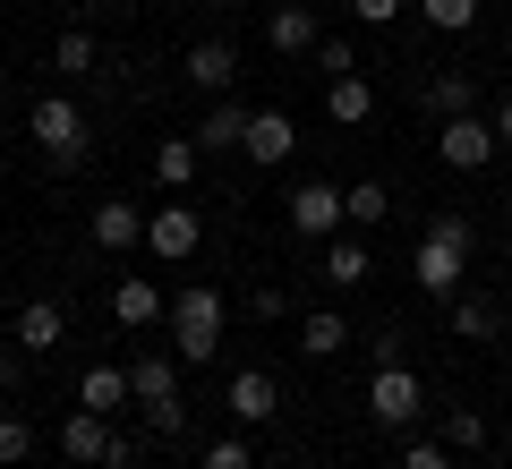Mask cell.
Masks as SVG:
<instances>
[{
	"label": "cell",
	"instance_id": "obj_1",
	"mask_svg": "<svg viewBox=\"0 0 512 469\" xmlns=\"http://www.w3.org/2000/svg\"><path fill=\"white\" fill-rule=\"evenodd\" d=\"M171 350H180L188 367H205L222 350V290L214 282H188L180 299H171Z\"/></svg>",
	"mask_w": 512,
	"mask_h": 469
},
{
	"label": "cell",
	"instance_id": "obj_2",
	"mask_svg": "<svg viewBox=\"0 0 512 469\" xmlns=\"http://www.w3.org/2000/svg\"><path fill=\"white\" fill-rule=\"evenodd\" d=\"M26 137H35L60 171H77V163H86V111H77L69 94H43V103L26 111Z\"/></svg>",
	"mask_w": 512,
	"mask_h": 469
},
{
	"label": "cell",
	"instance_id": "obj_3",
	"mask_svg": "<svg viewBox=\"0 0 512 469\" xmlns=\"http://www.w3.org/2000/svg\"><path fill=\"white\" fill-rule=\"evenodd\" d=\"M367 418H376V427H419L427 418V384L410 376L402 359H384L376 384H367Z\"/></svg>",
	"mask_w": 512,
	"mask_h": 469
},
{
	"label": "cell",
	"instance_id": "obj_4",
	"mask_svg": "<svg viewBox=\"0 0 512 469\" xmlns=\"http://www.w3.org/2000/svg\"><path fill=\"white\" fill-rule=\"evenodd\" d=\"M436 154H444L453 171H487L504 145H495V120H487V111H461V120H436Z\"/></svg>",
	"mask_w": 512,
	"mask_h": 469
},
{
	"label": "cell",
	"instance_id": "obj_5",
	"mask_svg": "<svg viewBox=\"0 0 512 469\" xmlns=\"http://www.w3.org/2000/svg\"><path fill=\"white\" fill-rule=\"evenodd\" d=\"M410 273H419V290H427V299H444V307H453V299H461V273H470V248H453V239L419 231V248H410Z\"/></svg>",
	"mask_w": 512,
	"mask_h": 469
},
{
	"label": "cell",
	"instance_id": "obj_6",
	"mask_svg": "<svg viewBox=\"0 0 512 469\" xmlns=\"http://www.w3.org/2000/svg\"><path fill=\"white\" fill-rule=\"evenodd\" d=\"M60 452H69L77 469H86V461H103V469H120V461H128V444H120V435L103 427V410H86V401H77V410L60 418Z\"/></svg>",
	"mask_w": 512,
	"mask_h": 469
},
{
	"label": "cell",
	"instance_id": "obj_7",
	"mask_svg": "<svg viewBox=\"0 0 512 469\" xmlns=\"http://www.w3.org/2000/svg\"><path fill=\"white\" fill-rule=\"evenodd\" d=\"M197 239H205L197 205H154V214H146V248L163 256V265H188V256H197Z\"/></svg>",
	"mask_w": 512,
	"mask_h": 469
},
{
	"label": "cell",
	"instance_id": "obj_8",
	"mask_svg": "<svg viewBox=\"0 0 512 469\" xmlns=\"http://www.w3.org/2000/svg\"><path fill=\"white\" fill-rule=\"evenodd\" d=\"M342 188H325V180H299L291 188V239H333L342 231Z\"/></svg>",
	"mask_w": 512,
	"mask_h": 469
},
{
	"label": "cell",
	"instance_id": "obj_9",
	"mask_svg": "<svg viewBox=\"0 0 512 469\" xmlns=\"http://www.w3.org/2000/svg\"><path fill=\"white\" fill-rule=\"evenodd\" d=\"M265 43H274L282 60H316L325 26H316V9H308V0H274V18H265Z\"/></svg>",
	"mask_w": 512,
	"mask_h": 469
},
{
	"label": "cell",
	"instance_id": "obj_10",
	"mask_svg": "<svg viewBox=\"0 0 512 469\" xmlns=\"http://www.w3.org/2000/svg\"><path fill=\"white\" fill-rule=\"evenodd\" d=\"M111 316H120L128 333H146V325H163V316H171V299L146 282V273H120V282H111Z\"/></svg>",
	"mask_w": 512,
	"mask_h": 469
},
{
	"label": "cell",
	"instance_id": "obj_11",
	"mask_svg": "<svg viewBox=\"0 0 512 469\" xmlns=\"http://www.w3.org/2000/svg\"><path fill=\"white\" fill-rule=\"evenodd\" d=\"M180 350H146V359H137V367H128V393H137V401H146V410H163V401H180Z\"/></svg>",
	"mask_w": 512,
	"mask_h": 469
},
{
	"label": "cell",
	"instance_id": "obj_12",
	"mask_svg": "<svg viewBox=\"0 0 512 469\" xmlns=\"http://www.w3.org/2000/svg\"><path fill=\"white\" fill-rule=\"evenodd\" d=\"M222 401H231V418H239V427H265V418L282 410V384L265 376V367H239V376H231V393H222Z\"/></svg>",
	"mask_w": 512,
	"mask_h": 469
},
{
	"label": "cell",
	"instance_id": "obj_13",
	"mask_svg": "<svg viewBox=\"0 0 512 469\" xmlns=\"http://www.w3.org/2000/svg\"><path fill=\"white\" fill-rule=\"evenodd\" d=\"M86 239H94V248H111V256H120V248H137V239H146V214H137L128 197H103V205L86 214Z\"/></svg>",
	"mask_w": 512,
	"mask_h": 469
},
{
	"label": "cell",
	"instance_id": "obj_14",
	"mask_svg": "<svg viewBox=\"0 0 512 469\" xmlns=\"http://www.w3.org/2000/svg\"><path fill=\"white\" fill-rule=\"evenodd\" d=\"M248 120H256V111L239 103V94H214L205 120H197V145H205V154H231V145H248Z\"/></svg>",
	"mask_w": 512,
	"mask_h": 469
},
{
	"label": "cell",
	"instance_id": "obj_15",
	"mask_svg": "<svg viewBox=\"0 0 512 469\" xmlns=\"http://www.w3.org/2000/svg\"><path fill=\"white\" fill-rule=\"evenodd\" d=\"M60 333H69L60 299H26V307H18V333H9V342H18L26 359H43V350H60Z\"/></svg>",
	"mask_w": 512,
	"mask_h": 469
},
{
	"label": "cell",
	"instance_id": "obj_16",
	"mask_svg": "<svg viewBox=\"0 0 512 469\" xmlns=\"http://www.w3.org/2000/svg\"><path fill=\"white\" fill-rule=\"evenodd\" d=\"M291 145H299V128H291V111H256L248 120V145H239V154H248V163H291Z\"/></svg>",
	"mask_w": 512,
	"mask_h": 469
},
{
	"label": "cell",
	"instance_id": "obj_17",
	"mask_svg": "<svg viewBox=\"0 0 512 469\" xmlns=\"http://www.w3.org/2000/svg\"><path fill=\"white\" fill-rule=\"evenodd\" d=\"M419 111H427V120H461V111H478V77H470V69L427 77V86H419Z\"/></svg>",
	"mask_w": 512,
	"mask_h": 469
},
{
	"label": "cell",
	"instance_id": "obj_18",
	"mask_svg": "<svg viewBox=\"0 0 512 469\" xmlns=\"http://www.w3.org/2000/svg\"><path fill=\"white\" fill-rule=\"evenodd\" d=\"M316 273H325L333 290H359L367 273H376V256H367V239H325V256H316Z\"/></svg>",
	"mask_w": 512,
	"mask_h": 469
},
{
	"label": "cell",
	"instance_id": "obj_19",
	"mask_svg": "<svg viewBox=\"0 0 512 469\" xmlns=\"http://www.w3.org/2000/svg\"><path fill=\"white\" fill-rule=\"evenodd\" d=\"M367 111H376V86H367L359 69H350V77H325V120H333V128H359Z\"/></svg>",
	"mask_w": 512,
	"mask_h": 469
},
{
	"label": "cell",
	"instance_id": "obj_20",
	"mask_svg": "<svg viewBox=\"0 0 512 469\" xmlns=\"http://www.w3.org/2000/svg\"><path fill=\"white\" fill-rule=\"evenodd\" d=\"M180 77H188L197 94H231V77H239V52H231V43H197Z\"/></svg>",
	"mask_w": 512,
	"mask_h": 469
},
{
	"label": "cell",
	"instance_id": "obj_21",
	"mask_svg": "<svg viewBox=\"0 0 512 469\" xmlns=\"http://www.w3.org/2000/svg\"><path fill=\"white\" fill-rule=\"evenodd\" d=\"M453 333L461 342H504V307H495L487 290H461L453 299Z\"/></svg>",
	"mask_w": 512,
	"mask_h": 469
},
{
	"label": "cell",
	"instance_id": "obj_22",
	"mask_svg": "<svg viewBox=\"0 0 512 469\" xmlns=\"http://www.w3.org/2000/svg\"><path fill=\"white\" fill-rule=\"evenodd\" d=\"M299 350H308V359H342V350H350V316H342V307L299 316Z\"/></svg>",
	"mask_w": 512,
	"mask_h": 469
},
{
	"label": "cell",
	"instance_id": "obj_23",
	"mask_svg": "<svg viewBox=\"0 0 512 469\" xmlns=\"http://www.w3.org/2000/svg\"><path fill=\"white\" fill-rule=\"evenodd\" d=\"M197 154H205L197 137H163V145H154V180H163V188H188V180H197Z\"/></svg>",
	"mask_w": 512,
	"mask_h": 469
},
{
	"label": "cell",
	"instance_id": "obj_24",
	"mask_svg": "<svg viewBox=\"0 0 512 469\" xmlns=\"http://www.w3.org/2000/svg\"><path fill=\"white\" fill-rule=\"evenodd\" d=\"M342 214L359 222V231H376V222L393 214V188H384V180H359V188H342Z\"/></svg>",
	"mask_w": 512,
	"mask_h": 469
},
{
	"label": "cell",
	"instance_id": "obj_25",
	"mask_svg": "<svg viewBox=\"0 0 512 469\" xmlns=\"http://www.w3.org/2000/svg\"><path fill=\"white\" fill-rule=\"evenodd\" d=\"M77 401H86V410H120V401H128V367H86Z\"/></svg>",
	"mask_w": 512,
	"mask_h": 469
},
{
	"label": "cell",
	"instance_id": "obj_26",
	"mask_svg": "<svg viewBox=\"0 0 512 469\" xmlns=\"http://www.w3.org/2000/svg\"><path fill=\"white\" fill-rule=\"evenodd\" d=\"M419 9H427L436 35H470V26H478V0H419Z\"/></svg>",
	"mask_w": 512,
	"mask_h": 469
},
{
	"label": "cell",
	"instance_id": "obj_27",
	"mask_svg": "<svg viewBox=\"0 0 512 469\" xmlns=\"http://www.w3.org/2000/svg\"><path fill=\"white\" fill-rule=\"evenodd\" d=\"M26 452H35V427H26V410H0V469H18Z\"/></svg>",
	"mask_w": 512,
	"mask_h": 469
},
{
	"label": "cell",
	"instance_id": "obj_28",
	"mask_svg": "<svg viewBox=\"0 0 512 469\" xmlns=\"http://www.w3.org/2000/svg\"><path fill=\"white\" fill-rule=\"evenodd\" d=\"M52 69H69V77H86V69H94V35H86V26H69V35L52 43Z\"/></svg>",
	"mask_w": 512,
	"mask_h": 469
},
{
	"label": "cell",
	"instance_id": "obj_29",
	"mask_svg": "<svg viewBox=\"0 0 512 469\" xmlns=\"http://www.w3.org/2000/svg\"><path fill=\"white\" fill-rule=\"evenodd\" d=\"M444 444H453V452H478V444H487V418H478V410H444Z\"/></svg>",
	"mask_w": 512,
	"mask_h": 469
},
{
	"label": "cell",
	"instance_id": "obj_30",
	"mask_svg": "<svg viewBox=\"0 0 512 469\" xmlns=\"http://www.w3.org/2000/svg\"><path fill=\"white\" fill-rule=\"evenodd\" d=\"M205 469H256V452L239 444V435H214V444H205Z\"/></svg>",
	"mask_w": 512,
	"mask_h": 469
},
{
	"label": "cell",
	"instance_id": "obj_31",
	"mask_svg": "<svg viewBox=\"0 0 512 469\" xmlns=\"http://www.w3.org/2000/svg\"><path fill=\"white\" fill-rule=\"evenodd\" d=\"M146 427L163 435V444H180V435H188V401H163V410H146Z\"/></svg>",
	"mask_w": 512,
	"mask_h": 469
},
{
	"label": "cell",
	"instance_id": "obj_32",
	"mask_svg": "<svg viewBox=\"0 0 512 469\" xmlns=\"http://www.w3.org/2000/svg\"><path fill=\"white\" fill-rule=\"evenodd\" d=\"M402 469H453V444H427L419 435V444H402Z\"/></svg>",
	"mask_w": 512,
	"mask_h": 469
},
{
	"label": "cell",
	"instance_id": "obj_33",
	"mask_svg": "<svg viewBox=\"0 0 512 469\" xmlns=\"http://www.w3.org/2000/svg\"><path fill=\"white\" fill-rule=\"evenodd\" d=\"M248 316H256V325H282V290L256 282V290H248Z\"/></svg>",
	"mask_w": 512,
	"mask_h": 469
},
{
	"label": "cell",
	"instance_id": "obj_34",
	"mask_svg": "<svg viewBox=\"0 0 512 469\" xmlns=\"http://www.w3.org/2000/svg\"><path fill=\"white\" fill-rule=\"evenodd\" d=\"M316 69H325V77H350L359 60H350V43H333V35H325V43H316Z\"/></svg>",
	"mask_w": 512,
	"mask_h": 469
},
{
	"label": "cell",
	"instance_id": "obj_35",
	"mask_svg": "<svg viewBox=\"0 0 512 469\" xmlns=\"http://www.w3.org/2000/svg\"><path fill=\"white\" fill-rule=\"evenodd\" d=\"M350 9H359V26H393L410 0H350Z\"/></svg>",
	"mask_w": 512,
	"mask_h": 469
},
{
	"label": "cell",
	"instance_id": "obj_36",
	"mask_svg": "<svg viewBox=\"0 0 512 469\" xmlns=\"http://www.w3.org/2000/svg\"><path fill=\"white\" fill-rule=\"evenodd\" d=\"M427 231H436V239H453V248H470V239H478V231H470V214H436Z\"/></svg>",
	"mask_w": 512,
	"mask_h": 469
},
{
	"label": "cell",
	"instance_id": "obj_37",
	"mask_svg": "<svg viewBox=\"0 0 512 469\" xmlns=\"http://www.w3.org/2000/svg\"><path fill=\"white\" fill-rule=\"evenodd\" d=\"M18 367H26V350H18V342H0V393L18 384Z\"/></svg>",
	"mask_w": 512,
	"mask_h": 469
},
{
	"label": "cell",
	"instance_id": "obj_38",
	"mask_svg": "<svg viewBox=\"0 0 512 469\" xmlns=\"http://www.w3.org/2000/svg\"><path fill=\"white\" fill-rule=\"evenodd\" d=\"M495 145H512V94L495 103Z\"/></svg>",
	"mask_w": 512,
	"mask_h": 469
},
{
	"label": "cell",
	"instance_id": "obj_39",
	"mask_svg": "<svg viewBox=\"0 0 512 469\" xmlns=\"http://www.w3.org/2000/svg\"><path fill=\"white\" fill-rule=\"evenodd\" d=\"M205 9H222V0H205Z\"/></svg>",
	"mask_w": 512,
	"mask_h": 469
},
{
	"label": "cell",
	"instance_id": "obj_40",
	"mask_svg": "<svg viewBox=\"0 0 512 469\" xmlns=\"http://www.w3.org/2000/svg\"><path fill=\"white\" fill-rule=\"evenodd\" d=\"M0 256H9V248H0Z\"/></svg>",
	"mask_w": 512,
	"mask_h": 469
}]
</instances>
